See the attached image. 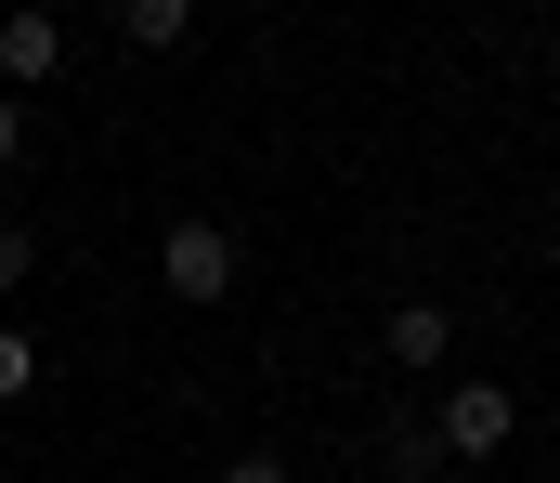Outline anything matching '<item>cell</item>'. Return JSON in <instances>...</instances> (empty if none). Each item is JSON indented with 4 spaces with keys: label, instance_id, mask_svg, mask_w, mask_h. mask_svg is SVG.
<instances>
[{
    "label": "cell",
    "instance_id": "1",
    "mask_svg": "<svg viewBox=\"0 0 560 483\" xmlns=\"http://www.w3.org/2000/svg\"><path fill=\"white\" fill-rule=\"evenodd\" d=\"M156 275H170V301H222V288H235V235L196 209V222H170V235H156Z\"/></svg>",
    "mask_w": 560,
    "mask_h": 483
},
{
    "label": "cell",
    "instance_id": "2",
    "mask_svg": "<svg viewBox=\"0 0 560 483\" xmlns=\"http://www.w3.org/2000/svg\"><path fill=\"white\" fill-rule=\"evenodd\" d=\"M430 432H443V458H495V445H509V432H522V405H509V392H495V379H456V392H443V418H430Z\"/></svg>",
    "mask_w": 560,
    "mask_h": 483
},
{
    "label": "cell",
    "instance_id": "3",
    "mask_svg": "<svg viewBox=\"0 0 560 483\" xmlns=\"http://www.w3.org/2000/svg\"><path fill=\"white\" fill-rule=\"evenodd\" d=\"M52 66H66V26H52L39 0H13V13H0V92H39Z\"/></svg>",
    "mask_w": 560,
    "mask_h": 483
},
{
    "label": "cell",
    "instance_id": "4",
    "mask_svg": "<svg viewBox=\"0 0 560 483\" xmlns=\"http://www.w3.org/2000/svg\"><path fill=\"white\" fill-rule=\"evenodd\" d=\"M378 340H392V366H443V353H456V314H443V301H405Z\"/></svg>",
    "mask_w": 560,
    "mask_h": 483
},
{
    "label": "cell",
    "instance_id": "5",
    "mask_svg": "<svg viewBox=\"0 0 560 483\" xmlns=\"http://www.w3.org/2000/svg\"><path fill=\"white\" fill-rule=\"evenodd\" d=\"M118 26H131L143 53H170V39H183V26H196V0H118Z\"/></svg>",
    "mask_w": 560,
    "mask_h": 483
},
{
    "label": "cell",
    "instance_id": "6",
    "mask_svg": "<svg viewBox=\"0 0 560 483\" xmlns=\"http://www.w3.org/2000/svg\"><path fill=\"white\" fill-rule=\"evenodd\" d=\"M26 392H39V340L0 314V405H26Z\"/></svg>",
    "mask_w": 560,
    "mask_h": 483
},
{
    "label": "cell",
    "instance_id": "7",
    "mask_svg": "<svg viewBox=\"0 0 560 483\" xmlns=\"http://www.w3.org/2000/svg\"><path fill=\"white\" fill-rule=\"evenodd\" d=\"M378 458H392V483H418V471H443V432H430V418H405Z\"/></svg>",
    "mask_w": 560,
    "mask_h": 483
},
{
    "label": "cell",
    "instance_id": "8",
    "mask_svg": "<svg viewBox=\"0 0 560 483\" xmlns=\"http://www.w3.org/2000/svg\"><path fill=\"white\" fill-rule=\"evenodd\" d=\"M26 275H39V235H26V222H0V301H13Z\"/></svg>",
    "mask_w": 560,
    "mask_h": 483
},
{
    "label": "cell",
    "instance_id": "9",
    "mask_svg": "<svg viewBox=\"0 0 560 483\" xmlns=\"http://www.w3.org/2000/svg\"><path fill=\"white\" fill-rule=\"evenodd\" d=\"M222 483H287V458H235V471H222Z\"/></svg>",
    "mask_w": 560,
    "mask_h": 483
},
{
    "label": "cell",
    "instance_id": "10",
    "mask_svg": "<svg viewBox=\"0 0 560 483\" xmlns=\"http://www.w3.org/2000/svg\"><path fill=\"white\" fill-rule=\"evenodd\" d=\"M13 145H26V118H13V92H0V170H13Z\"/></svg>",
    "mask_w": 560,
    "mask_h": 483
}]
</instances>
